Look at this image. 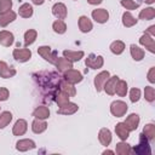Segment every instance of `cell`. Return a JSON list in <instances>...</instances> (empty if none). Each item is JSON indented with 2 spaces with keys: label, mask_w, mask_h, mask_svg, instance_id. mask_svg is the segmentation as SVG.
<instances>
[{
  "label": "cell",
  "mask_w": 155,
  "mask_h": 155,
  "mask_svg": "<svg viewBox=\"0 0 155 155\" xmlns=\"http://www.w3.org/2000/svg\"><path fill=\"white\" fill-rule=\"evenodd\" d=\"M63 57L65 59H68L69 62H78L84 57V51H68L64 50L63 51Z\"/></svg>",
  "instance_id": "18"
},
{
  "label": "cell",
  "mask_w": 155,
  "mask_h": 155,
  "mask_svg": "<svg viewBox=\"0 0 155 155\" xmlns=\"http://www.w3.org/2000/svg\"><path fill=\"white\" fill-rule=\"evenodd\" d=\"M98 139L101 142L102 145L104 147H108L111 142V132L110 130L108 128H101L99 130V133H98Z\"/></svg>",
  "instance_id": "20"
},
{
  "label": "cell",
  "mask_w": 155,
  "mask_h": 155,
  "mask_svg": "<svg viewBox=\"0 0 155 155\" xmlns=\"http://www.w3.org/2000/svg\"><path fill=\"white\" fill-rule=\"evenodd\" d=\"M27 130H28V124H27V121L23 120V119H18V120L16 121L13 128H12V133H13L15 136H23V134L27 132Z\"/></svg>",
  "instance_id": "12"
},
{
  "label": "cell",
  "mask_w": 155,
  "mask_h": 155,
  "mask_svg": "<svg viewBox=\"0 0 155 155\" xmlns=\"http://www.w3.org/2000/svg\"><path fill=\"white\" fill-rule=\"evenodd\" d=\"M87 2L91 4V5H98V4L102 2V0H87Z\"/></svg>",
  "instance_id": "47"
},
{
  "label": "cell",
  "mask_w": 155,
  "mask_h": 155,
  "mask_svg": "<svg viewBox=\"0 0 155 155\" xmlns=\"http://www.w3.org/2000/svg\"><path fill=\"white\" fill-rule=\"evenodd\" d=\"M117 80H119V76L114 75V76L109 78V79L105 81L103 88H104V91H105L109 96H113V94L115 93V87H116V82H117Z\"/></svg>",
  "instance_id": "17"
},
{
  "label": "cell",
  "mask_w": 155,
  "mask_h": 155,
  "mask_svg": "<svg viewBox=\"0 0 155 155\" xmlns=\"http://www.w3.org/2000/svg\"><path fill=\"white\" fill-rule=\"evenodd\" d=\"M54 101L58 104V107H62L63 104H65V103L69 102V96L67 93H64L63 91L58 90L57 93H56V96H54Z\"/></svg>",
  "instance_id": "34"
},
{
  "label": "cell",
  "mask_w": 155,
  "mask_h": 155,
  "mask_svg": "<svg viewBox=\"0 0 155 155\" xmlns=\"http://www.w3.org/2000/svg\"><path fill=\"white\" fill-rule=\"evenodd\" d=\"M124 124L126 125V127L128 128L130 132L131 131H136L137 127H138V125H139V116L137 114H131V115H128L126 117V120H125Z\"/></svg>",
  "instance_id": "16"
},
{
  "label": "cell",
  "mask_w": 155,
  "mask_h": 155,
  "mask_svg": "<svg viewBox=\"0 0 155 155\" xmlns=\"http://www.w3.org/2000/svg\"><path fill=\"white\" fill-rule=\"evenodd\" d=\"M148 80H149V82H151V84L155 82V67L150 68V70H149V73H148Z\"/></svg>",
  "instance_id": "45"
},
{
  "label": "cell",
  "mask_w": 155,
  "mask_h": 155,
  "mask_svg": "<svg viewBox=\"0 0 155 155\" xmlns=\"http://www.w3.org/2000/svg\"><path fill=\"white\" fill-rule=\"evenodd\" d=\"M136 23H137V19H136L130 12H125V13L122 15V24H124L126 28L133 27Z\"/></svg>",
  "instance_id": "36"
},
{
  "label": "cell",
  "mask_w": 155,
  "mask_h": 155,
  "mask_svg": "<svg viewBox=\"0 0 155 155\" xmlns=\"http://www.w3.org/2000/svg\"><path fill=\"white\" fill-rule=\"evenodd\" d=\"M79 28L82 33H88L92 30L93 25H92V22L90 21V18L87 16H81L79 18Z\"/></svg>",
  "instance_id": "23"
},
{
  "label": "cell",
  "mask_w": 155,
  "mask_h": 155,
  "mask_svg": "<svg viewBox=\"0 0 155 155\" xmlns=\"http://www.w3.org/2000/svg\"><path fill=\"white\" fill-rule=\"evenodd\" d=\"M12 120V114L10 111H2L0 114V128L6 127Z\"/></svg>",
  "instance_id": "39"
},
{
  "label": "cell",
  "mask_w": 155,
  "mask_h": 155,
  "mask_svg": "<svg viewBox=\"0 0 155 155\" xmlns=\"http://www.w3.org/2000/svg\"><path fill=\"white\" fill-rule=\"evenodd\" d=\"M130 51H131V56L134 61H142L144 58V51L140 47H138L137 45L132 44L130 46Z\"/></svg>",
  "instance_id": "28"
},
{
  "label": "cell",
  "mask_w": 155,
  "mask_h": 155,
  "mask_svg": "<svg viewBox=\"0 0 155 155\" xmlns=\"http://www.w3.org/2000/svg\"><path fill=\"white\" fill-rule=\"evenodd\" d=\"M148 35H150V36H155V25H150L148 29H147V31H145Z\"/></svg>",
  "instance_id": "46"
},
{
  "label": "cell",
  "mask_w": 155,
  "mask_h": 155,
  "mask_svg": "<svg viewBox=\"0 0 155 155\" xmlns=\"http://www.w3.org/2000/svg\"><path fill=\"white\" fill-rule=\"evenodd\" d=\"M18 13H19V16L23 17V18H29V17H31V16H33V7H31V5H29V4H23V5H21L19 8H18Z\"/></svg>",
  "instance_id": "29"
},
{
  "label": "cell",
  "mask_w": 155,
  "mask_h": 155,
  "mask_svg": "<svg viewBox=\"0 0 155 155\" xmlns=\"http://www.w3.org/2000/svg\"><path fill=\"white\" fill-rule=\"evenodd\" d=\"M33 116L35 119H41V120H45L50 116V110L45 105H40V107H36L33 111Z\"/></svg>",
  "instance_id": "25"
},
{
  "label": "cell",
  "mask_w": 155,
  "mask_h": 155,
  "mask_svg": "<svg viewBox=\"0 0 155 155\" xmlns=\"http://www.w3.org/2000/svg\"><path fill=\"white\" fill-rule=\"evenodd\" d=\"M120 4L126 8V10H136L139 7L138 2H134L133 0H121Z\"/></svg>",
  "instance_id": "41"
},
{
  "label": "cell",
  "mask_w": 155,
  "mask_h": 155,
  "mask_svg": "<svg viewBox=\"0 0 155 155\" xmlns=\"http://www.w3.org/2000/svg\"><path fill=\"white\" fill-rule=\"evenodd\" d=\"M154 1H155V0H145V2H147V4H153Z\"/></svg>",
  "instance_id": "50"
},
{
  "label": "cell",
  "mask_w": 155,
  "mask_h": 155,
  "mask_svg": "<svg viewBox=\"0 0 155 155\" xmlns=\"http://www.w3.org/2000/svg\"><path fill=\"white\" fill-rule=\"evenodd\" d=\"M92 18L97 23H105L109 19V12L105 8H97L92 11Z\"/></svg>",
  "instance_id": "9"
},
{
  "label": "cell",
  "mask_w": 155,
  "mask_h": 155,
  "mask_svg": "<svg viewBox=\"0 0 155 155\" xmlns=\"http://www.w3.org/2000/svg\"><path fill=\"white\" fill-rule=\"evenodd\" d=\"M46 128H47V124H46L44 120H41V119H35V120L33 121V124H31V130H33V132L36 133V134L42 133Z\"/></svg>",
  "instance_id": "27"
},
{
  "label": "cell",
  "mask_w": 155,
  "mask_h": 155,
  "mask_svg": "<svg viewBox=\"0 0 155 155\" xmlns=\"http://www.w3.org/2000/svg\"><path fill=\"white\" fill-rule=\"evenodd\" d=\"M127 109H128L127 104H126L125 102H122V101H114V102L110 104V113H111L114 116H116V117L124 116V115L126 114Z\"/></svg>",
  "instance_id": "4"
},
{
  "label": "cell",
  "mask_w": 155,
  "mask_h": 155,
  "mask_svg": "<svg viewBox=\"0 0 155 155\" xmlns=\"http://www.w3.org/2000/svg\"><path fill=\"white\" fill-rule=\"evenodd\" d=\"M115 132H116L117 137H119L121 140H126V139L128 138V136H130V131H128V128L126 127V125H125L124 122L116 124V126H115Z\"/></svg>",
  "instance_id": "22"
},
{
  "label": "cell",
  "mask_w": 155,
  "mask_h": 155,
  "mask_svg": "<svg viewBox=\"0 0 155 155\" xmlns=\"http://www.w3.org/2000/svg\"><path fill=\"white\" fill-rule=\"evenodd\" d=\"M54 65L58 69V71H61V73H64L68 69H71L73 68V63L69 62L68 59H65L64 57H57V61H56Z\"/></svg>",
  "instance_id": "19"
},
{
  "label": "cell",
  "mask_w": 155,
  "mask_h": 155,
  "mask_svg": "<svg viewBox=\"0 0 155 155\" xmlns=\"http://www.w3.org/2000/svg\"><path fill=\"white\" fill-rule=\"evenodd\" d=\"M115 92H116L120 97L126 96V93H127V84H126L125 80H120V79L117 80L116 87H115Z\"/></svg>",
  "instance_id": "37"
},
{
  "label": "cell",
  "mask_w": 155,
  "mask_h": 155,
  "mask_svg": "<svg viewBox=\"0 0 155 155\" xmlns=\"http://www.w3.org/2000/svg\"><path fill=\"white\" fill-rule=\"evenodd\" d=\"M13 40H15V36L11 31H7V30H1L0 31V44L5 47H8L13 44Z\"/></svg>",
  "instance_id": "21"
},
{
  "label": "cell",
  "mask_w": 155,
  "mask_h": 155,
  "mask_svg": "<svg viewBox=\"0 0 155 155\" xmlns=\"http://www.w3.org/2000/svg\"><path fill=\"white\" fill-rule=\"evenodd\" d=\"M139 98H140V90L139 88H132L131 91H130V99H131V102L132 103H136V102H138L139 101Z\"/></svg>",
  "instance_id": "43"
},
{
  "label": "cell",
  "mask_w": 155,
  "mask_h": 155,
  "mask_svg": "<svg viewBox=\"0 0 155 155\" xmlns=\"http://www.w3.org/2000/svg\"><path fill=\"white\" fill-rule=\"evenodd\" d=\"M12 54L13 58L19 63H24L31 58V51L28 48H15Z\"/></svg>",
  "instance_id": "6"
},
{
  "label": "cell",
  "mask_w": 155,
  "mask_h": 155,
  "mask_svg": "<svg viewBox=\"0 0 155 155\" xmlns=\"http://www.w3.org/2000/svg\"><path fill=\"white\" fill-rule=\"evenodd\" d=\"M110 78V74L108 70H104V71H101L99 74H97L94 76V87L97 90V92H101L103 90V86L105 84V81Z\"/></svg>",
  "instance_id": "8"
},
{
  "label": "cell",
  "mask_w": 155,
  "mask_h": 155,
  "mask_svg": "<svg viewBox=\"0 0 155 155\" xmlns=\"http://www.w3.org/2000/svg\"><path fill=\"white\" fill-rule=\"evenodd\" d=\"M36 36H38V33H36L35 29H29V30H27V31L24 33V46L27 47V46L31 45V44L35 41Z\"/></svg>",
  "instance_id": "30"
},
{
  "label": "cell",
  "mask_w": 155,
  "mask_h": 155,
  "mask_svg": "<svg viewBox=\"0 0 155 155\" xmlns=\"http://www.w3.org/2000/svg\"><path fill=\"white\" fill-rule=\"evenodd\" d=\"M15 19H16V13L10 10V11H7L0 16V27H6L7 24L13 22Z\"/></svg>",
  "instance_id": "26"
},
{
  "label": "cell",
  "mask_w": 155,
  "mask_h": 155,
  "mask_svg": "<svg viewBox=\"0 0 155 155\" xmlns=\"http://www.w3.org/2000/svg\"><path fill=\"white\" fill-rule=\"evenodd\" d=\"M10 93H8V90L6 87H0V102L1 101H6L8 98Z\"/></svg>",
  "instance_id": "44"
},
{
  "label": "cell",
  "mask_w": 155,
  "mask_h": 155,
  "mask_svg": "<svg viewBox=\"0 0 155 155\" xmlns=\"http://www.w3.org/2000/svg\"><path fill=\"white\" fill-rule=\"evenodd\" d=\"M63 78H64L65 81H68V82H70L73 85L82 81V74L80 71L75 70V69H68L67 71H64Z\"/></svg>",
  "instance_id": "7"
},
{
  "label": "cell",
  "mask_w": 155,
  "mask_h": 155,
  "mask_svg": "<svg viewBox=\"0 0 155 155\" xmlns=\"http://www.w3.org/2000/svg\"><path fill=\"white\" fill-rule=\"evenodd\" d=\"M33 80L42 94V101L45 103H51L54 101V96L59 88L62 81L61 76L56 71H40L33 75Z\"/></svg>",
  "instance_id": "1"
},
{
  "label": "cell",
  "mask_w": 155,
  "mask_h": 155,
  "mask_svg": "<svg viewBox=\"0 0 155 155\" xmlns=\"http://www.w3.org/2000/svg\"><path fill=\"white\" fill-rule=\"evenodd\" d=\"M35 147H36L35 142L31 139H21L16 143V149L18 151H28V150L34 149Z\"/></svg>",
  "instance_id": "14"
},
{
  "label": "cell",
  "mask_w": 155,
  "mask_h": 155,
  "mask_svg": "<svg viewBox=\"0 0 155 155\" xmlns=\"http://www.w3.org/2000/svg\"><path fill=\"white\" fill-rule=\"evenodd\" d=\"M85 64H86V67H88L91 69H99V68L103 67L104 59H103L102 56H97L94 53H91L85 59Z\"/></svg>",
  "instance_id": "5"
},
{
  "label": "cell",
  "mask_w": 155,
  "mask_h": 155,
  "mask_svg": "<svg viewBox=\"0 0 155 155\" xmlns=\"http://www.w3.org/2000/svg\"><path fill=\"white\" fill-rule=\"evenodd\" d=\"M52 13H53V16L54 17H57L58 19H65V17H67V7H65V5L64 4H62V2H57V4H54L53 5V7H52Z\"/></svg>",
  "instance_id": "11"
},
{
  "label": "cell",
  "mask_w": 155,
  "mask_h": 155,
  "mask_svg": "<svg viewBox=\"0 0 155 155\" xmlns=\"http://www.w3.org/2000/svg\"><path fill=\"white\" fill-rule=\"evenodd\" d=\"M59 90L63 91L64 93H67L69 97H74V96L76 94V90H75L74 85L70 84V82H68V81H65V80H62V81H61V84H59Z\"/></svg>",
  "instance_id": "24"
},
{
  "label": "cell",
  "mask_w": 155,
  "mask_h": 155,
  "mask_svg": "<svg viewBox=\"0 0 155 155\" xmlns=\"http://www.w3.org/2000/svg\"><path fill=\"white\" fill-rule=\"evenodd\" d=\"M38 53L47 62H50L51 64H54L57 61V51H52L50 46H40L38 48Z\"/></svg>",
  "instance_id": "3"
},
{
  "label": "cell",
  "mask_w": 155,
  "mask_h": 155,
  "mask_svg": "<svg viewBox=\"0 0 155 155\" xmlns=\"http://www.w3.org/2000/svg\"><path fill=\"white\" fill-rule=\"evenodd\" d=\"M132 151L136 153V154H138V155H149V154H151V149H150V145H149V140H148V138L143 134V132L139 134V143H138V145L134 147Z\"/></svg>",
  "instance_id": "2"
},
{
  "label": "cell",
  "mask_w": 155,
  "mask_h": 155,
  "mask_svg": "<svg viewBox=\"0 0 155 155\" xmlns=\"http://www.w3.org/2000/svg\"><path fill=\"white\" fill-rule=\"evenodd\" d=\"M143 134L148 138V140H154L155 139V125L148 124L143 128Z\"/></svg>",
  "instance_id": "35"
},
{
  "label": "cell",
  "mask_w": 155,
  "mask_h": 155,
  "mask_svg": "<svg viewBox=\"0 0 155 155\" xmlns=\"http://www.w3.org/2000/svg\"><path fill=\"white\" fill-rule=\"evenodd\" d=\"M78 109H79V107L75 104V103H71V102H68V103H65V104H63L62 107H59V109H58V114H61V115H71V114H74V113H76L78 111Z\"/></svg>",
  "instance_id": "13"
},
{
  "label": "cell",
  "mask_w": 155,
  "mask_h": 155,
  "mask_svg": "<svg viewBox=\"0 0 155 155\" xmlns=\"http://www.w3.org/2000/svg\"><path fill=\"white\" fill-rule=\"evenodd\" d=\"M139 44L143 45L145 48H148L151 53H155V41H154L153 36H150L147 33H144L139 39Z\"/></svg>",
  "instance_id": "10"
},
{
  "label": "cell",
  "mask_w": 155,
  "mask_h": 155,
  "mask_svg": "<svg viewBox=\"0 0 155 155\" xmlns=\"http://www.w3.org/2000/svg\"><path fill=\"white\" fill-rule=\"evenodd\" d=\"M155 17V8L153 7H147L144 10H142L139 12V19H144V21H150Z\"/></svg>",
  "instance_id": "32"
},
{
  "label": "cell",
  "mask_w": 155,
  "mask_h": 155,
  "mask_svg": "<svg viewBox=\"0 0 155 155\" xmlns=\"http://www.w3.org/2000/svg\"><path fill=\"white\" fill-rule=\"evenodd\" d=\"M52 29H53L54 33H57V34H64L65 30H67V24H65L62 19H57L56 22H53Z\"/></svg>",
  "instance_id": "38"
},
{
  "label": "cell",
  "mask_w": 155,
  "mask_h": 155,
  "mask_svg": "<svg viewBox=\"0 0 155 155\" xmlns=\"http://www.w3.org/2000/svg\"><path fill=\"white\" fill-rule=\"evenodd\" d=\"M12 7V0H0V13H5L10 11Z\"/></svg>",
  "instance_id": "42"
},
{
  "label": "cell",
  "mask_w": 155,
  "mask_h": 155,
  "mask_svg": "<svg viewBox=\"0 0 155 155\" xmlns=\"http://www.w3.org/2000/svg\"><path fill=\"white\" fill-rule=\"evenodd\" d=\"M103 154H104V155H105V154H114V151H113V150H104Z\"/></svg>",
  "instance_id": "49"
},
{
  "label": "cell",
  "mask_w": 155,
  "mask_h": 155,
  "mask_svg": "<svg viewBox=\"0 0 155 155\" xmlns=\"http://www.w3.org/2000/svg\"><path fill=\"white\" fill-rule=\"evenodd\" d=\"M144 97L149 103H153L155 101V90L151 86H147L144 88Z\"/></svg>",
  "instance_id": "40"
},
{
  "label": "cell",
  "mask_w": 155,
  "mask_h": 155,
  "mask_svg": "<svg viewBox=\"0 0 155 155\" xmlns=\"http://www.w3.org/2000/svg\"><path fill=\"white\" fill-rule=\"evenodd\" d=\"M16 75V69L12 67H8L5 62L0 61V76L4 79H10Z\"/></svg>",
  "instance_id": "15"
},
{
  "label": "cell",
  "mask_w": 155,
  "mask_h": 155,
  "mask_svg": "<svg viewBox=\"0 0 155 155\" xmlns=\"http://www.w3.org/2000/svg\"><path fill=\"white\" fill-rule=\"evenodd\" d=\"M115 150H116V154H119V155H128V154L132 153L131 147H130L126 142H120V143H117Z\"/></svg>",
  "instance_id": "31"
},
{
  "label": "cell",
  "mask_w": 155,
  "mask_h": 155,
  "mask_svg": "<svg viewBox=\"0 0 155 155\" xmlns=\"http://www.w3.org/2000/svg\"><path fill=\"white\" fill-rule=\"evenodd\" d=\"M31 1H33V4H35V5H42L45 0H31Z\"/></svg>",
  "instance_id": "48"
},
{
  "label": "cell",
  "mask_w": 155,
  "mask_h": 155,
  "mask_svg": "<svg viewBox=\"0 0 155 155\" xmlns=\"http://www.w3.org/2000/svg\"><path fill=\"white\" fill-rule=\"evenodd\" d=\"M125 50V44L121 41V40H116L114 42H111L110 45V51L114 53V54H121Z\"/></svg>",
  "instance_id": "33"
}]
</instances>
